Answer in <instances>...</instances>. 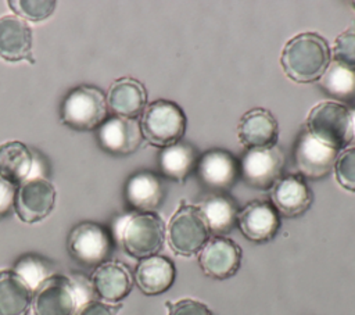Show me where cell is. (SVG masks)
Here are the masks:
<instances>
[{"instance_id":"cell-1","label":"cell","mask_w":355,"mask_h":315,"mask_svg":"<svg viewBox=\"0 0 355 315\" xmlns=\"http://www.w3.org/2000/svg\"><path fill=\"white\" fill-rule=\"evenodd\" d=\"M280 64L291 80L315 82L320 79L330 64L327 40L318 33H300L286 43L280 54Z\"/></svg>"},{"instance_id":"cell-2","label":"cell","mask_w":355,"mask_h":315,"mask_svg":"<svg viewBox=\"0 0 355 315\" xmlns=\"http://www.w3.org/2000/svg\"><path fill=\"white\" fill-rule=\"evenodd\" d=\"M87 301V289L80 280L51 275L33 291L32 308L35 315H75Z\"/></svg>"},{"instance_id":"cell-3","label":"cell","mask_w":355,"mask_h":315,"mask_svg":"<svg viewBox=\"0 0 355 315\" xmlns=\"http://www.w3.org/2000/svg\"><path fill=\"white\" fill-rule=\"evenodd\" d=\"M118 233L125 251L133 258L144 259L162 248L165 225L154 212H137L121 221Z\"/></svg>"},{"instance_id":"cell-4","label":"cell","mask_w":355,"mask_h":315,"mask_svg":"<svg viewBox=\"0 0 355 315\" xmlns=\"http://www.w3.org/2000/svg\"><path fill=\"white\" fill-rule=\"evenodd\" d=\"M140 129L150 144L165 148L183 137L186 115L176 103L155 100L146 105L140 119Z\"/></svg>"},{"instance_id":"cell-5","label":"cell","mask_w":355,"mask_h":315,"mask_svg":"<svg viewBox=\"0 0 355 315\" xmlns=\"http://www.w3.org/2000/svg\"><path fill=\"white\" fill-rule=\"evenodd\" d=\"M209 229L198 205L182 203L169 219L166 235L168 243L176 255L190 257L209 240Z\"/></svg>"},{"instance_id":"cell-6","label":"cell","mask_w":355,"mask_h":315,"mask_svg":"<svg viewBox=\"0 0 355 315\" xmlns=\"http://www.w3.org/2000/svg\"><path fill=\"white\" fill-rule=\"evenodd\" d=\"M305 129L319 142L340 151L351 143L349 107L336 101H322L309 111Z\"/></svg>"},{"instance_id":"cell-7","label":"cell","mask_w":355,"mask_h":315,"mask_svg":"<svg viewBox=\"0 0 355 315\" xmlns=\"http://www.w3.org/2000/svg\"><path fill=\"white\" fill-rule=\"evenodd\" d=\"M105 96L93 86L82 85L72 89L61 104V121L72 129H94L105 121Z\"/></svg>"},{"instance_id":"cell-8","label":"cell","mask_w":355,"mask_h":315,"mask_svg":"<svg viewBox=\"0 0 355 315\" xmlns=\"http://www.w3.org/2000/svg\"><path fill=\"white\" fill-rule=\"evenodd\" d=\"M284 162V153L277 144L248 148L239 162L240 176L250 187L268 190L282 178Z\"/></svg>"},{"instance_id":"cell-9","label":"cell","mask_w":355,"mask_h":315,"mask_svg":"<svg viewBox=\"0 0 355 315\" xmlns=\"http://www.w3.org/2000/svg\"><path fill=\"white\" fill-rule=\"evenodd\" d=\"M72 257L85 265H100L108 259L112 251L110 232L94 222H82L75 226L68 239Z\"/></svg>"},{"instance_id":"cell-10","label":"cell","mask_w":355,"mask_h":315,"mask_svg":"<svg viewBox=\"0 0 355 315\" xmlns=\"http://www.w3.org/2000/svg\"><path fill=\"white\" fill-rule=\"evenodd\" d=\"M293 155L300 175L316 180L331 172L338 150L319 142L306 129H302L294 144Z\"/></svg>"},{"instance_id":"cell-11","label":"cell","mask_w":355,"mask_h":315,"mask_svg":"<svg viewBox=\"0 0 355 315\" xmlns=\"http://www.w3.org/2000/svg\"><path fill=\"white\" fill-rule=\"evenodd\" d=\"M55 203L54 186L43 179H29L17 189L14 208L21 221L33 223L44 219L53 210Z\"/></svg>"},{"instance_id":"cell-12","label":"cell","mask_w":355,"mask_h":315,"mask_svg":"<svg viewBox=\"0 0 355 315\" xmlns=\"http://www.w3.org/2000/svg\"><path fill=\"white\" fill-rule=\"evenodd\" d=\"M198 264L208 278L218 280L227 279L240 268L241 248L232 239L215 236L200 250Z\"/></svg>"},{"instance_id":"cell-13","label":"cell","mask_w":355,"mask_h":315,"mask_svg":"<svg viewBox=\"0 0 355 315\" xmlns=\"http://www.w3.org/2000/svg\"><path fill=\"white\" fill-rule=\"evenodd\" d=\"M200 182L212 190H229L240 175V164L233 154L226 150L212 148L200 155L197 167Z\"/></svg>"},{"instance_id":"cell-14","label":"cell","mask_w":355,"mask_h":315,"mask_svg":"<svg viewBox=\"0 0 355 315\" xmlns=\"http://www.w3.org/2000/svg\"><path fill=\"white\" fill-rule=\"evenodd\" d=\"M270 200L279 215L295 218L309 210L313 194L300 173H288L270 187Z\"/></svg>"},{"instance_id":"cell-15","label":"cell","mask_w":355,"mask_h":315,"mask_svg":"<svg viewBox=\"0 0 355 315\" xmlns=\"http://www.w3.org/2000/svg\"><path fill=\"white\" fill-rule=\"evenodd\" d=\"M245 239L255 243L270 240L280 228V215L270 203L251 201L237 214V223Z\"/></svg>"},{"instance_id":"cell-16","label":"cell","mask_w":355,"mask_h":315,"mask_svg":"<svg viewBox=\"0 0 355 315\" xmlns=\"http://www.w3.org/2000/svg\"><path fill=\"white\" fill-rule=\"evenodd\" d=\"M98 140L101 147L108 153L126 155L139 148L143 135L140 125L135 118L115 115L100 125Z\"/></svg>"},{"instance_id":"cell-17","label":"cell","mask_w":355,"mask_h":315,"mask_svg":"<svg viewBox=\"0 0 355 315\" xmlns=\"http://www.w3.org/2000/svg\"><path fill=\"white\" fill-rule=\"evenodd\" d=\"M240 143L247 148L266 147L276 144L279 125L273 114L265 108L255 107L243 114L237 125Z\"/></svg>"},{"instance_id":"cell-18","label":"cell","mask_w":355,"mask_h":315,"mask_svg":"<svg viewBox=\"0 0 355 315\" xmlns=\"http://www.w3.org/2000/svg\"><path fill=\"white\" fill-rule=\"evenodd\" d=\"M133 279L126 265L118 261L100 264L92 275L93 291L105 303L114 304L123 300L132 290Z\"/></svg>"},{"instance_id":"cell-19","label":"cell","mask_w":355,"mask_h":315,"mask_svg":"<svg viewBox=\"0 0 355 315\" xmlns=\"http://www.w3.org/2000/svg\"><path fill=\"white\" fill-rule=\"evenodd\" d=\"M32 53V31L29 25L17 15L0 17V57L15 62L29 60Z\"/></svg>"},{"instance_id":"cell-20","label":"cell","mask_w":355,"mask_h":315,"mask_svg":"<svg viewBox=\"0 0 355 315\" xmlns=\"http://www.w3.org/2000/svg\"><path fill=\"white\" fill-rule=\"evenodd\" d=\"M165 197L162 179L150 171L136 172L125 186V198L139 212H153Z\"/></svg>"},{"instance_id":"cell-21","label":"cell","mask_w":355,"mask_h":315,"mask_svg":"<svg viewBox=\"0 0 355 315\" xmlns=\"http://www.w3.org/2000/svg\"><path fill=\"white\" fill-rule=\"evenodd\" d=\"M107 103L116 117L136 119L146 108L147 92L141 82L133 78H121L108 89Z\"/></svg>"},{"instance_id":"cell-22","label":"cell","mask_w":355,"mask_h":315,"mask_svg":"<svg viewBox=\"0 0 355 315\" xmlns=\"http://www.w3.org/2000/svg\"><path fill=\"white\" fill-rule=\"evenodd\" d=\"M135 280L144 294H161L173 284L175 266L171 259L161 255L140 259L135 271Z\"/></svg>"},{"instance_id":"cell-23","label":"cell","mask_w":355,"mask_h":315,"mask_svg":"<svg viewBox=\"0 0 355 315\" xmlns=\"http://www.w3.org/2000/svg\"><path fill=\"white\" fill-rule=\"evenodd\" d=\"M33 290L14 271H0V315H28Z\"/></svg>"},{"instance_id":"cell-24","label":"cell","mask_w":355,"mask_h":315,"mask_svg":"<svg viewBox=\"0 0 355 315\" xmlns=\"http://www.w3.org/2000/svg\"><path fill=\"white\" fill-rule=\"evenodd\" d=\"M198 158L200 155L194 146L186 142H178L162 148L159 153V171L164 176L172 180L184 182L187 176L196 169Z\"/></svg>"},{"instance_id":"cell-25","label":"cell","mask_w":355,"mask_h":315,"mask_svg":"<svg viewBox=\"0 0 355 315\" xmlns=\"http://www.w3.org/2000/svg\"><path fill=\"white\" fill-rule=\"evenodd\" d=\"M33 155L21 142L11 140L0 146V178L11 185L22 183L31 173Z\"/></svg>"},{"instance_id":"cell-26","label":"cell","mask_w":355,"mask_h":315,"mask_svg":"<svg viewBox=\"0 0 355 315\" xmlns=\"http://www.w3.org/2000/svg\"><path fill=\"white\" fill-rule=\"evenodd\" d=\"M209 232L216 236H223L229 233L237 223V205L236 203L225 194H212L205 198L200 205Z\"/></svg>"},{"instance_id":"cell-27","label":"cell","mask_w":355,"mask_h":315,"mask_svg":"<svg viewBox=\"0 0 355 315\" xmlns=\"http://www.w3.org/2000/svg\"><path fill=\"white\" fill-rule=\"evenodd\" d=\"M322 90L341 101L355 100V69L333 61L320 76Z\"/></svg>"},{"instance_id":"cell-28","label":"cell","mask_w":355,"mask_h":315,"mask_svg":"<svg viewBox=\"0 0 355 315\" xmlns=\"http://www.w3.org/2000/svg\"><path fill=\"white\" fill-rule=\"evenodd\" d=\"M10 8L24 21H43L50 17L57 6L53 0H10Z\"/></svg>"},{"instance_id":"cell-29","label":"cell","mask_w":355,"mask_h":315,"mask_svg":"<svg viewBox=\"0 0 355 315\" xmlns=\"http://www.w3.org/2000/svg\"><path fill=\"white\" fill-rule=\"evenodd\" d=\"M12 271L18 273L33 291L40 286L42 282H44L49 276H51L49 275V268L46 262L33 255H26L21 258L15 264Z\"/></svg>"},{"instance_id":"cell-30","label":"cell","mask_w":355,"mask_h":315,"mask_svg":"<svg viewBox=\"0 0 355 315\" xmlns=\"http://www.w3.org/2000/svg\"><path fill=\"white\" fill-rule=\"evenodd\" d=\"M336 179L341 187L355 191V147H345L334 162Z\"/></svg>"},{"instance_id":"cell-31","label":"cell","mask_w":355,"mask_h":315,"mask_svg":"<svg viewBox=\"0 0 355 315\" xmlns=\"http://www.w3.org/2000/svg\"><path fill=\"white\" fill-rule=\"evenodd\" d=\"M333 60L355 69V26H351L341 32L331 50Z\"/></svg>"},{"instance_id":"cell-32","label":"cell","mask_w":355,"mask_h":315,"mask_svg":"<svg viewBox=\"0 0 355 315\" xmlns=\"http://www.w3.org/2000/svg\"><path fill=\"white\" fill-rule=\"evenodd\" d=\"M168 315H212L211 309L201 301L183 298L175 303H166Z\"/></svg>"},{"instance_id":"cell-33","label":"cell","mask_w":355,"mask_h":315,"mask_svg":"<svg viewBox=\"0 0 355 315\" xmlns=\"http://www.w3.org/2000/svg\"><path fill=\"white\" fill-rule=\"evenodd\" d=\"M118 307H112L103 301L90 300L78 308L75 315H116Z\"/></svg>"},{"instance_id":"cell-34","label":"cell","mask_w":355,"mask_h":315,"mask_svg":"<svg viewBox=\"0 0 355 315\" xmlns=\"http://www.w3.org/2000/svg\"><path fill=\"white\" fill-rule=\"evenodd\" d=\"M15 191L17 190H15L14 185H11L0 178V218L4 216L14 205Z\"/></svg>"},{"instance_id":"cell-35","label":"cell","mask_w":355,"mask_h":315,"mask_svg":"<svg viewBox=\"0 0 355 315\" xmlns=\"http://www.w3.org/2000/svg\"><path fill=\"white\" fill-rule=\"evenodd\" d=\"M351 114V143L355 144V107L349 108Z\"/></svg>"},{"instance_id":"cell-36","label":"cell","mask_w":355,"mask_h":315,"mask_svg":"<svg viewBox=\"0 0 355 315\" xmlns=\"http://www.w3.org/2000/svg\"><path fill=\"white\" fill-rule=\"evenodd\" d=\"M351 6H352V8L355 10V1H351Z\"/></svg>"}]
</instances>
